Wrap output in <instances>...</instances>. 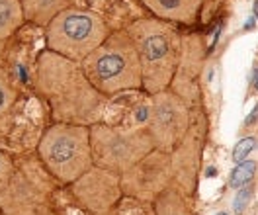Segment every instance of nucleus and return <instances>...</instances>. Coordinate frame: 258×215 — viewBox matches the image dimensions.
<instances>
[{
    "mask_svg": "<svg viewBox=\"0 0 258 215\" xmlns=\"http://www.w3.org/2000/svg\"><path fill=\"white\" fill-rule=\"evenodd\" d=\"M157 215H190L186 201L182 199L180 192H162V196L157 201Z\"/></svg>",
    "mask_w": 258,
    "mask_h": 215,
    "instance_id": "ddd939ff",
    "label": "nucleus"
},
{
    "mask_svg": "<svg viewBox=\"0 0 258 215\" xmlns=\"http://www.w3.org/2000/svg\"><path fill=\"white\" fill-rule=\"evenodd\" d=\"M254 121H258V104L254 106V110H252V112L246 116V119H244V125H252Z\"/></svg>",
    "mask_w": 258,
    "mask_h": 215,
    "instance_id": "6ab92c4d",
    "label": "nucleus"
},
{
    "mask_svg": "<svg viewBox=\"0 0 258 215\" xmlns=\"http://www.w3.org/2000/svg\"><path fill=\"white\" fill-rule=\"evenodd\" d=\"M206 176H217V168H213V166H211V168H208V174H206Z\"/></svg>",
    "mask_w": 258,
    "mask_h": 215,
    "instance_id": "412c9836",
    "label": "nucleus"
},
{
    "mask_svg": "<svg viewBox=\"0 0 258 215\" xmlns=\"http://www.w3.org/2000/svg\"><path fill=\"white\" fill-rule=\"evenodd\" d=\"M252 198V188L250 186H242L239 188V192H237V196H235V201H233V209H235V213H242L244 209H246V205H248V201Z\"/></svg>",
    "mask_w": 258,
    "mask_h": 215,
    "instance_id": "a211bd4d",
    "label": "nucleus"
},
{
    "mask_svg": "<svg viewBox=\"0 0 258 215\" xmlns=\"http://www.w3.org/2000/svg\"><path fill=\"white\" fill-rule=\"evenodd\" d=\"M147 129L157 149L164 153L174 151L190 129L188 104L168 88L153 94L147 117Z\"/></svg>",
    "mask_w": 258,
    "mask_h": 215,
    "instance_id": "0eeeda50",
    "label": "nucleus"
},
{
    "mask_svg": "<svg viewBox=\"0 0 258 215\" xmlns=\"http://www.w3.org/2000/svg\"><path fill=\"white\" fill-rule=\"evenodd\" d=\"M256 149V139L254 137H244L241 141H237L235 149H233V161L235 163H242L246 161V157Z\"/></svg>",
    "mask_w": 258,
    "mask_h": 215,
    "instance_id": "dca6fc26",
    "label": "nucleus"
},
{
    "mask_svg": "<svg viewBox=\"0 0 258 215\" xmlns=\"http://www.w3.org/2000/svg\"><path fill=\"white\" fill-rule=\"evenodd\" d=\"M172 172L174 168L170 155L155 149L121 174V190L133 198L153 199L168 188Z\"/></svg>",
    "mask_w": 258,
    "mask_h": 215,
    "instance_id": "6e6552de",
    "label": "nucleus"
},
{
    "mask_svg": "<svg viewBox=\"0 0 258 215\" xmlns=\"http://www.w3.org/2000/svg\"><path fill=\"white\" fill-rule=\"evenodd\" d=\"M254 18L258 20V0H254Z\"/></svg>",
    "mask_w": 258,
    "mask_h": 215,
    "instance_id": "4be33fe9",
    "label": "nucleus"
},
{
    "mask_svg": "<svg viewBox=\"0 0 258 215\" xmlns=\"http://www.w3.org/2000/svg\"><path fill=\"white\" fill-rule=\"evenodd\" d=\"M35 88L47 100L55 119L63 123L94 125L102 116L104 94L86 79L81 63L59 53L47 49L39 55Z\"/></svg>",
    "mask_w": 258,
    "mask_h": 215,
    "instance_id": "f257e3e1",
    "label": "nucleus"
},
{
    "mask_svg": "<svg viewBox=\"0 0 258 215\" xmlns=\"http://www.w3.org/2000/svg\"><path fill=\"white\" fill-rule=\"evenodd\" d=\"M16 102V88L10 83V77L4 68H0V114H6Z\"/></svg>",
    "mask_w": 258,
    "mask_h": 215,
    "instance_id": "2eb2a0df",
    "label": "nucleus"
},
{
    "mask_svg": "<svg viewBox=\"0 0 258 215\" xmlns=\"http://www.w3.org/2000/svg\"><path fill=\"white\" fill-rule=\"evenodd\" d=\"M127 33L139 55L147 94L153 96L170 88L182 53V39L176 30L164 20L145 18L133 22L127 28Z\"/></svg>",
    "mask_w": 258,
    "mask_h": 215,
    "instance_id": "f03ea898",
    "label": "nucleus"
},
{
    "mask_svg": "<svg viewBox=\"0 0 258 215\" xmlns=\"http://www.w3.org/2000/svg\"><path fill=\"white\" fill-rule=\"evenodd\" d=\"M24 22V8L20 0H0V39L12 35Z\"/></svg>",
    "mask_w": 258,
    "mask_h": 215,
    "instance_id": "f8f14e48",
    "label": "nucleus"
},
{
    "mask_svg": "<svg viewBox=\"0 0 258 215\" xmlns=\"http://www.w3.org/2000/svg\"><path fill=\"white\" fill-rule=\"evenodd\" d=\"M86 79L102 94L143 88L141 63L135 43L127 32H117L94 49L81 63Z\"/></svg>",
    "mask_w": 258,
    "mask_h": 215,
    "instance_id": "7ed1b4c3",
    "label": "nucleus"
},
{
    "mask_svg": "<svg viewBox=\"0 0 258 215\" xmlns=\"http://www.w3.org/2000/svg\"><path fill=\"white\" fill-rule=\"evenodd\" d=\"M252 81H254V86H256V88H258V70H256V73H254V79H252Z\"/></svg>",
    "mask_w": 258,
    "mask_h": 215,
    "instance_id": "5701e85b",
    "label": "nucleus"
},
{
    "mask_svg": "<svg viewBox=\"0 0 258 215\" xmlns=\"http://www.w3.org/2000/svg\"><path fill=\"white\" fill-rule=\"evenodd\" d=\"M14 165H12V161L4 155V153H0V192L10 184L12 180V176H14Z\"/></svg>",
    "mask_w": 258,
    "mask_h": 215,
    "instance_id": "f3484780",
    "label": "nucleus"
},
{
    "mask_svg": "<svg viewBox=\"0 0 258 215\" xmlns=\"http://www.w3.org/2000/svg\"><path fill=\"white\" fill-rule=\"evenodd\" d=\"M121 194V176L106 168L92 166L75 182V196L90 211H106Z\"/></svg>",
    "mask_w": 258,
    "mask_h": 215,
    "instance_id": "1a4fd4ad",
    "label": "nucleus"
},
{
    "mask_svg": "<svg viewBox=\"0 0 258 215\" xmlns=\"http://www.w3.org/2000/svg\"><path fill=\"white\" fill-rule=\"evenodd\" d=\"M108 35V26L98 14L79 8H64L47 24L45 43L49 51L82 63L106 41Z\"/></svg>",
    "mask_w": 258,
    "mask_h": 215,
    "instance_id": "39448f33",
    "label": "nucleus"
},
{
    "mask_svg": "<svg viewBox=\"0 0 258 215\" xmlns=\"http://www.w3.org/2000/svg\"><path fill=\"white\" fill-rule=\"evenodd\" d=\"M254 24H256V22H254V16H250L248 20H246V24H244V30H252Z\"/></svg>",
    "mask_w": 258,
    "mask_h": 215,
    "instance_id": "aec40b11",
    "label": "nucleus"
},
{
    "mask_svg": "<svg viewBox=\"0 0 258 215\" xmlns=\"http://www.w3.org/2000/svg\"><path fill=\"white\" fill-rule=\"evenodd\" d=\"M24 8V18L43 26L49 24L59 12L67 8V0H20Z\"/></svg>",
    "mask_w": 258,
    "mask_h": 215,
    "instance_id": "9b49d317",
    "label": "nucleus"
},
{
    "mask_svg": "<svg viewBox=\"0 0 258 215\" xmlns=\"http://www.w3.org/2000/svg\"><path fill=\"white\" fill-rule=\"evenodd\" d=\"M90 145L94 166L106 168L119 176L157 149L147 127L121 129L102 123L90 125Z\"/></svg>",
    "mask_w": 258,
    "mask_h": 215,
    "instance_id": "423d86ee",
    "label": "nucleus"
},
{
    "mask_svg": "<svg viewBox=\"0 0 258 215\" xmlns=\"http://www.w3.org/2000/svg\"><path fill=\"white\" fill-rule=\"evenodd\" d=\"M37 155L59 182H77L94 166L90 125L63 121L51 125L37 145Z\"/></svg>",
    "mask_w": 258,
    "mask_h": 215,
    "instance_id": "20e7f679",
    "label": "nucleus"
},
{
    "mask_svg": "<svg viewBox=\"0 0 258 215\" xmlns=\"http://www.w3.org/2000/svg\"><path fill=\"white\" fill-rule=\"evenodd\" d=\"M254 170H256V163H254V161H242V163H237V166L231 170V176H229L231 188L239 190V188H242V186H246V184L252 180Z\"/></svg>",
    "mask_w": 258,
    "mask_h": 215,
    "instance_id": "4468645a",
    "label": "nucleus"
},
{
    "mask_svg": "<svg viewBox=\"0 0 258 215\" xmlns=\"http://www.w3.org/2000/svg\"><path fill=\"white\" fill-rule=\"evenodd\" d=\"M217 215H227V213H225V211H221V213H217Z\"/></svg>",
    "mask_w": 258,
    "mask_h": 215,
    "instance_id": "b1692460",
    "label": "nucleus"
},
{
    "mask_svg": "<svg viewBox=\"0 0 258 215\" xmlns=\"http://www.w3.org/2000/svg\"><path fill=\"white\" fill-rule=\"evenodd\" d=\"M155 16L168 22L190 24L198 16L202 0H141Z\"/></svg>",
    "mask_w": 258,
    "mask_h": 215,
    "instance_id": "9d476101",
    "label": "nucleus"
}]
</instances>
